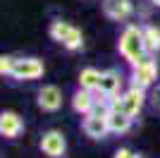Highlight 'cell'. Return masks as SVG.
Instances as JSON below:
<instances>
[{
    "label": "cell",
    "mask_w": 160,
    "mask_h": 158,
    "mask_svg": "<svg viewBox=\"0 0 160 158\" xmlns=\"http://www.w3.org/2000/svg\"><path fill=\"white\" fill-rule=\"evenodd\" d=\"M132 120L127 113H120V110H112L110 115H108V125H110V132H115V134H124V132L132 129Z\"/></svg>",
    "instance_id": "13"
},
{
    "label": "cell",
    "mask_w": 160,
    "mask_h": 158,
    "mask_svg": "<svg viewBox=\"0 0 160 158\" xmlns=\"http://www.w3.org/2000/svg\"><path fill=\"white\" fill-rule=\"evenodd\" d=\"M22 129H24V122H22V118L17 115V113H2L0 115V134L7 139H14V137H19Z\"/></svg>",
    "instance_id": "10"
},
{
    "label": "cell",
    "mask_w": 160,
    "mask_h": 158,
    "mask_svg": "<svg viewBox=\"0 0 160 158\" xmlns=\"http://www.w3.org/2000/svg\"><path fill=\"white\" fill-rule=\"evenodd\" d=\"M103 12L110 19L122 22L132 14V0H103Z\"/></svg>",
    "instance_id": "9"
},
{
    "label": "cell",
    "mask_w": 160,
    "mask_h": 158,
    "mask_svg": "<svg viewBox=\"0 0 160 158\" xmlns=\"http://www.w3.org/2000/svg\"><path fill=\"white\" fill-rule=\"evenodd\" d=\"M50 39L62 43L67 50H79L84 46V36L77 26L67 24V22H53L50 24Z\"/></svg>",
    "instance_id": "2"
},
{
    "label": "cell",
    "mask_w": 160,
    "mask_h": 158,
    "mask_svg": "<svg viewBox=\"0 0 160 158\" xmlns=\"http://www.w3.org/2000/svg\"><path fill=\"white\" fill-rule=\"evenodd\" d=\"M143 41H146L148 53H158L160 50V29L153 24L143 26Z\"/></svg>",
    "instance_id": "15"
},
{
    "label": "cell",
    "mask_w": 160,
    "mask_h": 158,
    "mask_svg": "<svg viewBox=\"0 0 160 158\" xmlns=\"http://www.w3.org/2000/svg\"><path fill=\"white\" fill-rule=\"evenodd\" d=\"M100 74L103 72H98L96 67H84L79 72V86L81 89H88V91H96L100 84Z\"/></svg>",
    "instance_id": "14"
},
{
    "label": "cell",
    "mask_w": 160,
    "mask_h": 158,
    "mask_svg": "<svg viewBox=\"0 0 160 158\" xmlns=\"http://www.w3.org/2000/svg\"><path fill=\"white\" fill-rule=\"evenodd\" d=\"M122 82H124V79H122V74L117 72V70H108V72L100 74V84H98L96 91L105 93V96H115V93H120Z\"/></svg>",
    "instance_id": "11"
},
{
    "label": "cell",
    "mask_w": 160,
    "mask_h": 158,
    "mask_svg": "<svg viewBox=\"0 0 160 158\" xmlns=\"http://www.w3.org/2000/svg\"><path fill=\"white\" fill-rule=\"evenodd\" d=\"M155 79H158V65H155V60H153V53H148L146 58H141L136 65H132L134 86L148 89L151 84H155Z\"/></svg>",
    "instance_id": "3"
},
{
    "label": "cell",
    "mask_w": 160,
    "mask_h": 158,
    "mask_svg": "<svg viewBox=\"0 0 160 158\" xmlns=\"http://www.w3.org/2000/svg\"><path fill=\"white\" fill-rule=\"evenodd\" d=\"M151 3H153V5H158V7H160V0H151Z\"/></svg>",
    "instance_id": "19"
},
{
    "label": "cell",
    "mask_w": 160,
    "mask_h": 158,
    "mask_svg": "<svg viewBox=\"0 0 160 158\" xmlns=\"http://www.w3.org/2000/svg\"><path fill=\"white\" fill-rule=\"evenodd\" d=\"M41 151L46 153L48 158H62L67 151V141L62 137V132L58 129H50L41 137Z\"/></svg>",
    "instance_id": "5"
},
{
    "label": "cell",
    "mask_w": 160,
    "mask_h": 158,
    "mask_svg": "<svg viewBox=\"0 0 160 158\" xmlns=\"http://www.w3.org/2000/svg\"><path fill=\"white\" fill-rule=\"evenodd\" d=\"M153 101H155V105H158V108H160V86H158V89H155V96H153Z\"/></svg>",
    "instance_id": "18"
},
{
    "label": "cell",
    "mask_w": 160,
    "mask_h": 158,
    "mask_svg": "<svg viewBox=\"0 0 160 158\" xmlns=\"http://www.w3.org/2000/svg\"><path fill=\"white\" fill-rule=\"evenodd\" d=\"M93 101H96L93 91H88V89H81V86H79V91L72 96V108L77 113H81V115H88L91 108H93Z\"/></svg>",
    "instance_id": "12"
},
{
    "label": "cell",
    "mask_w": 160,
    "mask_h": 158,
    "mask_svg": "<svg viewBox=\"0 0 160 158\" xmlns=\"http://www.w3.org/2000/svg\"><path fill=\"white\" fill-rule=\"evenodd\" d=\"M38 105L46 113L60 110V105H62V91L58 89V86H53V84L43 86V89L38 91Z\"/></svg>",
    "instance_id": "8"
},
{
    "label": "cell",
    "mask_w": 160,
    "mask_h": 158,
    "mask_svg": "<svg viewBox=\"0 0 160 158\" xmlns=\"http://www.w3.org/2000/svg\"><path fill=\"white\" fill-rule=\"evenodd\" d=\"M115 158H136V153L132 149H120V151L115 153Z\"/></svg>",
    "instance_id": "17"
},
{
    "label": "cell",
    "mask_w": 160,
    "mask_h": 158,
    "mask_svg": "<svg viewBox=\"0 0 160 158\" xmlns=\"http://www.w3.org/2000/svg\"><path fill=\"white\" fill-rule=\"evenodd\" d=\"M136 158H141V156H136Z\"/></svg>",
    "instance_id": "20"
},
{
    "label": "cell",
    "mask_w": 160,
    "mask_h": 158,
    "mask_svg": "<svg viewBox=\"0 0 160 158\" xmlns=\"http://www.w3.org/2000/svg\"><path fill=\"white\" fill-rule=\"evenodd\" d=\"M12 67H14V58L10 55H2L0 58V74L5 77V74H12Z\"/></svg>",
    "instance_id": "16"
},
{
    "label": "cell",
    "mask_w": 160,
    "mask_h": 158,
    "mask_svg": "<svg viewBox=\"0 0 160 158\" xmlns=\"http://www.w3.org/2000/svg\"><path fill=\"white\" fill-rule=\"evenodd\" d=\"M43 62L38 58H19L14 60V67H12V74L10 77L14 79H38L43 74Z\"/></svg>",
    "instance_id": "4"
},
{
    "label": "cell",
    "mask_w": 160,
    "mask_h": 158,
    "mask_svg": "<svg viewBox=\"0 0 160 158\" xmlns=\"http://www.w3.org/2000/svg\"><path fill=\"white\" fill-rule=\"evenodd\" d=\"M120 55L129 65H136L141 58H146L148 48H146V41H143V29H139L134 24L124 26V31L120 36Z\"/></svg>",
    "instance_id": "1"
},
{
    "label": "cell",
    "mask_w": 160,
    "mask_h": 158,
    "mask_svg": "<svg viewBox=\"0 0 160 158\" xmlns=\"http://www.w3.org/2000/svg\"><path fill=\"white\" fill-rule=\"evenodd\" d=\"M143 91H146V89L132 84V89H129L127 93H122V105H124V113H127L129 118H136V115L141 113V108H143V98H146Z\"/></svg>",
    "instance_id": "7"
},
{
    "label": "cell",
    "mask_w": 160,
    "mask_h": 158,
    "mask_svg": "<svg viewBox=\"0 0 160 158\" xmlns=\"http://www.w3.org/2000/svg\"><path fill=\"white\" fill-rule=\"evenodd\" d=\"M84 134L91 139H103L108 137V132H110V125H108V118L103 115H93V113H88L86 118H84Z\"/></svg>",
    "instance_id": "6"
}]
</instances>
